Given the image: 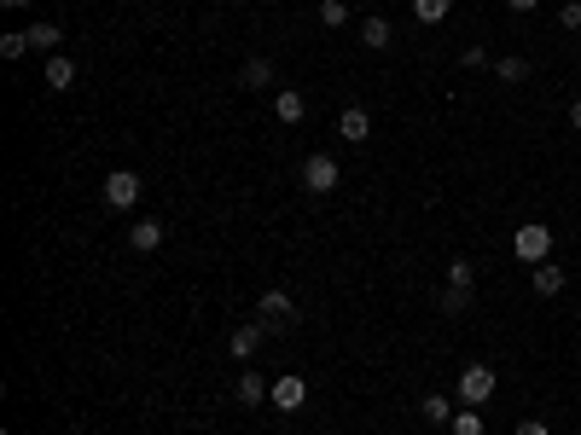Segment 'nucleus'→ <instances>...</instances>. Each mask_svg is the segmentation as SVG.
I'll return each mask as SVG.
<instances>
[{
	"instance_id": "a211bd4d",
	"label": "nucleus",
	"mask_w": 581,
	"mask_h": 435,
	"mask_svg": "<svg viewBox=\"0 0 581 435\" xmlns=\"http://www.w3.org/2000/svg\"><path fill=\"white\" fill-rule=\"evenodd\" d=\"M453 12V0H413V18L418 23H442Z\"/></svg>"
},
{
	"instance_id": "5701e85b",
	"label": "nucleus",
	"mask_w": 581,
	"mask_h": 435,
	"mask_svg": "<svg viewBox=\"0 0 581 435\" xmlns=\"http://www.w3.org/2000/svg\"><path fill=\"white\" fill-rule=\"evenodd\" d=\"M471 279H477L471 261H453V267H448V284H453V291H471Z\"/></svg>"
},
{
	"instance_id": "9b49d317",
	"label": "nucleus",
	"mask_w": 581,
	"mask_h": 435,
	"mask_svg": "<svg viewBox=\"0 0 581 435\" xmlns=\"http://www.w3.org/2000/svg\"><path fill=\"white\" fill-rule=\"evenodd\" d=\"M529 284H535V296H559V291H564V267H552V261H541V267L529 273Z\"/></svg>"
},
{
	"instance_id": "f03ea898",
	"label": "nucleus",
	"mask_w": 581,
	"mask_h": 435,
	"mask_svg": "<svg viewBox=\"0 0 581 435\" xmlns=\"http://www.w3.org/2000/svg\"><path fill=\"white\" fill-rule=\"evenodd\" d=\"M494 383H500V378H494V366H465L460 371V406H483L494 395Z\"/></svg>"
},
{
	"instance_id": "7ed1b4c3",
	"label": "nucleus",
	"mask_w": 581,
	"mask_h": 435,
	"mask_svg": "<svg viewBox=\"0 0 581 435\" xmlns=\"http://www.w3.org/2000/svg\"><path fill=\"white\" fill-rule=\"evenodd\" d=\"M105 204L110 209H134V204H140V174H134V169L105 174Z\"/></svg>"
},
{
	"instance_id": "39448f33",
	"label": "nucleus",
	"mask_w": 581,
	"mask_h": 435,
	"mask_svg": "<svg viewBox=\"0 0 581 435\" xmlns=\"http://www.w3.org/2000/svg\"><path fill=\"white\" fill-rule=\"evenodd\" d=\"M268 401H274V413H296V406L308 401V383H303V378H279Z\"/></svg>"
},
{
	"instance_id": "20e7f679",
	"label": "nucleus",
	"mask_w": 581,
	"mask_h": 435,
	"mask_svg": "<svg viewBox=\"0 0 581 435\" xmlns=\"http://www.w3.org/2000/svg\"><path fill=\"white\" fill-rule=\"evenodd\" d=\"M338 180H343L338 157L314 152V157H308V163H303V186H308V192H331V186H338Z\"/></svg>"
},
{
	"instance_id": "4be33fe9",
	"label": "nucleus",
	"mask_w": 581,
	"mask_h": 435,
	"mask_svg": "<svg viewBox=\"0 0 581 435\" xmlns=\"http://www.w3.org/2000/svg\"><path fill=\"white\" fill-rule=\"evenodd\" d=\"M453 435H483V418H477L471 406H460V413H453Z\"/></svg>"
},
{
	"instance_id": "1a4fd4ad",
	"label": "nucleus",
	"mask_w": 581,
	"mask_h": 435,
	"mask_svg": "<svg viewBox=\"0 0 581 435\" xmlns=\"http://www.w3.org/2000/svg\"><path fill=\"white\" fill-rule=\"evenodd\" d=\"M262 331H268L262 319H256V326H239V331H233V343H227V354L233 360H251L256 348H262Z\"/></svg>"
},
{
	"instance_id": "f3484780",
	"label": "nucleus",
	"mask_w": 581,
	"mask_h": 435,
	"mask_svg": "<svg viewBox=\"0 0 581 435\" xmlns=\"http://www.w3.org/2000/svg\"><path fill=\"white\" fill-rule=\"evenodd\" d=\"M58 41H65V30H58V23H30V47H41V53H53Z\"/></svg>"
},
{
	"instance_id": "6ab92c4d",
	"label": "nucleus",
	"mask_w": 581,
	"mask_h": 435,
	"mask_svg": "<svg viewBox=\"0 0 581 435\" xmlns=\"http://www.w3.org/2000/svg\"><path fill=\"white\" fill-rule=\"evenodd\" d=\"M494 76H500V82H524V76H529V58H517V53H506V58H500V65H494Z\"/></svg>"
},
{
	"instance_id": "bb28decb",
	"label": "nucleus",
	"mask_w": 581,
	"mask_h": 435,
	"mask_svg": "<svg viewBox=\"0 0 581 435\" xmlns=\"http://www.w3.org/2000/svg\"><path fill=\"white\" fill-rule=\"evenodd\" d=\"M517 435H552V430L541 424V418H524V424H517Z\"/></svg>"
},
{
	"instance_id": "423d86ee",
	"label": "nucleus",
	"mask_w": 581,
	"mask_h": 435,
	"mask_svg": "<svg viewBox=\"0 0 581 435\" xmlns=\"http://www.w3.org/2000/svg\"><path fill=\"white\" fill-rule=\"evenodd\" d=\"M157 244H163V221H134V227H128V250L152 256Z\"/></svg>"
},
{
	"instance_id": "9d476101",
	"label": "nucleus",
	"mask_w": 581,
	"mask_h": 435,
	"mask_svg": "<svg viewBox=\"0 0 581 435\" xmlns=\"http://www.w3.org/2000/svg\"><path fill=\"white\" fill-rule=\"evenodd\" d=\"M41 82H47V87H53V93H65V87H70V82H76V65H70V58H65V53H53V58H47V70H41Z\"/></svg>"
},
{
	"instance_id": "ddd939ff",
	"label": "nucleus",
	"mask_w": 581,
	"mask_h": 435,
	"mask_svg": "<svg viewBox=\"0 0 581 435\" xmlns=\"http://www.w3.org/2000/svg\"><path fill=\"white\" fill-rule=\"evenodd\" d=\"M239 82L251 87V93H262L268 82H274V65H268V58H244V70H239Z\"/></svg>"
},
{
	"instance_id": "6e6552de",
	"label": "nucleus",
	"mask_w": 581,
	"mask_h": 435,
	"mask_svg": "<svg viewBox=\"0 0 581 435\" xmlns=\"http://www.w3.org/2000/svg\"><path fill=\"white\" fill-rule=\"evenodd\" d=\"M256 314H262V326H286V319H291V296L286 291H262Z\"/></svg>"
},
{
	"instance_id": "412c9836",
	"label": "nucleus",
	"mask_w": 581,
	"mask_h": 435,
	"mask_svg": "<svg viewBox=\"0 0 581 435\" xmlns=\"http://www.w3.org/2000/svg\"><path fill=\"white\" fill-rule=\"evenodd\" d=\"M30 53V30H12V35H0V58H23Z\"/></svg>"
},
{
	"instance_id": "b1692460",
	"label": "nucleus",
	"mask_w": 581,
	"mask_h": 435,
	"mask_svg": "<svg viewBox=\"0 0 581 435\" xmlns=\"http://www.w3.org/2000/svg\"><path fill=\"white\" fill-rule=\"evenodd\" d=\"M465 308H471V291H453V284H448V296H442V314H465Z\"/></svg>"
},
{
	"instance_id": "f257e3e1",
	"label": "nucleus",
	"mask_w": 581,
	"mask_h": 435,
	"mask_svg": "<svg viewBox=\"0 0 581 435\" xmlns=\"http://www.w3.org/2000/svg\"><path fill=\"white\" fill-rule=\"evenodd\" d=\"M512 250H517V261L541 267V261H547V250H552V232H547V221H524V227H517V239H512Z\"/></svg>"
},
{
	"instance_id": "c85d7f7f",
	"label": "nucleus",
	"mask_w": 581,
	"mask_h": 435,
	"mask_svg": "<svg viewBox=\"0 0 581 435\" xmlns=\"http://www.w3.org/2000/svg\"><path fill=\"white\" fill-rule=\"evenodd\" d=\"M570 128L581 134V99H576V105H570Z\"/></svg>"
},
{
	"instance_id": "dca6fc26",
	"label": "nucleus",
	"mask_w": 581,
	"mask_h": 435,
	"mask_svg": "<svg viewBox=\"0 0 581 435\" xmlns=\"http://www.w3.org/2000/svg\"><path fill=\"white\" fill-rule=\"evenodd\" d=\"M418 413H425L430 424H453V401H448V395H425V401H418Z\"/></svg>"
},
{
	"instance_id": "393cba45",
	"label": "nucleus",
	"mask_w": 581,
	"mask_h": 435,
	"mask_svg": "<svg viewBox=\"0 0 581 435\" xmlns=\"http://www.w3.org/2000/svg\"><path fill=\"white\" fill-rule=\"evenodd\" d=\"M559 23H564V30H581V0H564V6H559Z\"/></svg>"
},
{
	"instance_id": "c756f323",
	"label": "nucleus",
	"mask_w": 581,
	"mask_h": 435,
	"mask_svg": "<svg viewBox=\"0 0 581 435\" xmlns=\"http://www.w3.org/2000/svg\"><path fill=\"white\" fill-rule=\"evenodd\" d=\"M6 6H30V0H6Z\"/></svg>"
},
{
	"instance_id": "a878e982",
	"label": "nucleus",
	"mask_w": 581,
	"mask_h": 435,
	"mask_svg": "<svg viewBox=\"0 0 581 435\" xmlns=\"http://www.w3.org/2000/svg\"><path fill=\"white\" fill-rule=\"evenodd\" d=\"M460 65H465V70H483V65H489V53H483V47H465Z\"/></svg>"
},
{
	"instance_id": "2eb2a0df",
	"label": "nucleus",
	"mask_w": 581,
	"mask_h": 435,
	"mask_svg": "<svg viewBox=\"0 0 581 435\" xmlns=\"http://www.w3.org/2000/svg\"><path fill=\"white\" fill-rule=\"evenodd\" d=\"M361 47L384 53V47H390V18H361Z\"/></svg>"
},
{
	"instance_id": "f8f14e48",
	"label": "nucleus",
	"mask_w": 581,
	"mask_h": 435,
	"mask_svg": "<svg viewBox=\"0 0 581 435\" xmlns=\"http://www.w3.org/2000/svg\"><path fill=\"white\" fill-rule=\"evenodd\" d=\"M274 117H279V122H303V117H308V99L296 93V87H286V93L274 99Z\"/></svg>"
},
{
	"instance_id": "aec40b11",
	"label": "nucleus",
	"mask_w": 581,
	"mask_h": 435,
	"mask_svg": "<svg viewBox=\"0 0 581 435\" xmlns=\"http://www.w3.org/2000/svg\"><path fill=\"white\" fill-rule=\"evenodd\" d=\"M320 23H326V30H343V23H349V6H343V0H320Z\"/></svg>"
},
{
	"instance_id": "cd10ccee",
	"label": "nucleus",
	"mask_w": 581,
	"mask_h": 435,
	"mask_svg": "<svg viewBox=\"0 0 581 435\" xmlns=\"http://www.w3.org/2000/svg\"><path fill=\"white\" fill-rule=\"evenodd\" d=\"M506 6H512V12H535L541 0H506Z\"/></svg>"
},
{
	"instance_id": "0eeeda50",
	"label": "nucleus",
	"mask_w": 581,
	"mask_h": 435,
	"mask_svg": "<svg viewBox=\"0 0 581 435\" xmlns=\"http://www.w3.org/2000/svg\"><path fill=\"white\" fill-rule=\"evenodd\" d=\"M338 134H343V140H349V145H361L366 134H373V117H366L361 105H349V110H343V117H338Z\"/></svg>"
},
{
	"instance_id": "4468645a",
	"label": "nucleus",
	"mask_w": 581,
	"mask_h": 435,
	"mask_svg": "<svg viewBox=\"0 0 581 435\" xmlns=\"http://www.w3.org/2000/svg\"><path fill=\"white\" fill-rule=\"evenodd\" d=\"M233 395H239V406H262L274 389H268V383L256 378V371H244V378H239V389H233Z\"/></svg>"
}]
</instances>
